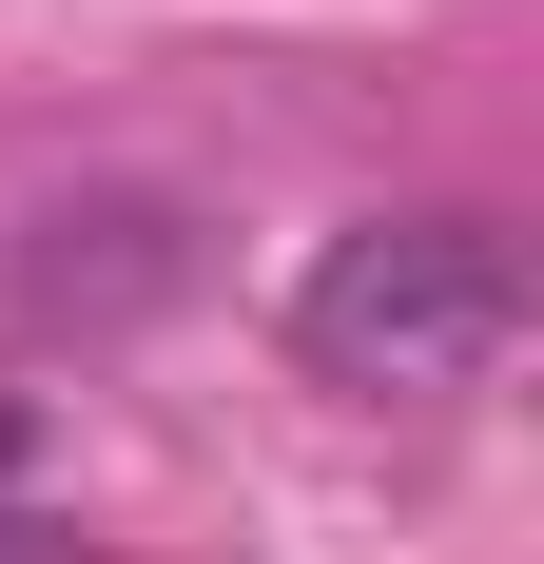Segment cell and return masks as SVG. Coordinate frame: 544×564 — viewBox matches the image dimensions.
Here are the masks:
<instances>
[{
  "label": "cell",
  "instance_id": "obj_1",
  "mask_svg": "<svg viewBox=\"0 0 544 564\" xmlns=\"http://www.w3.org/2000/svg\"><path fill=\"white\" fill-rule=\"evenodd\" d=\"M505 332H525L505 215H350L292 273V350H312L330 390H467Z\"/></svg>",
  "mask_w": 544,
  "mask_h": 564
},
{
  "label": "cell",
  "instance_id": "obj_2",
  "mask_svg": "<svg viewBox=\"0 0 544 564\" xmlns=\"http://www.w3.org/2000/svg\"><path fill=\"white\" fill-rule=\"evenodd\" d=\"M175 292H195V215L137 195V175H98V195H58V215L20 234V312H40V332H137Z\"/></svg>",
  "mask_w": 544,
  "mask_h": 564
},
{
  "label": "cell",
  "instance_id": "obj_3",
  "mask_svg": "<svg viewBox=\"0 0 544 564\" xmlns=\"http://www.w3.org/2000/svg\"><path fill=\"white\" fill-rule=\"evenodd\" d=\"M0 564H98L78 525H40V507H0Z\"/></svg>",
  "mask_w": 544,
  "mask_h": 564
},
{
  "label": "cell",
  "instance_id": "obj_4",
  "mask_svg": "<svg viewBox=\"0 0 544 564\" xmlns=\"http://www.w3.org/2000/svg\"><path fill=\"white\" fill-rule=\"evenodd\" d=\"M20 448H40V409H20V390H0V467H20Z\"/></svg>",
  "mask_w": 544,
  "mask_h": 564
}]
</instances>
